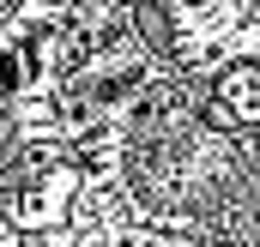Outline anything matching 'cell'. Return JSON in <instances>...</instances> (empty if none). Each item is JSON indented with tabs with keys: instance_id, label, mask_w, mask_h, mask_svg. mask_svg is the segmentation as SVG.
I'll list each match as a JSON object with an SVG mask.
<instances>
[{
	"instance_id": "cell-1",
	"label": "cell",
	"mask_w": 260,
	"mask_h": 247,
	"mask_svg": "<svg viewBox=\"0 0 260 247\" xmlns=\"http://www.w3.org/2000/svg\"><path fill=\"white\" fill-rule=\"evenodd\" d=\"M218 103H224V115L242 127H260V72L254 66H236V72H224V85H218Z\"/></svg>"
},
{
	"instance_id": "cell-2",
	"label": "cell",
	"mask_w": 260,
	"mask_h": 247,
	"mask_svg": "<svg viewBox=\"0 0 260 247\" xmlns=\"http://www.w3.org/2000/svg\"><path fill=\"white\" fill-rule=\"evenodd\" d=\"M67 193H73V175H67V169L55 175V181H37L24 199H18V223H30V229H37V223H55Z\"/></svg>"
},
{
	"instance_id": "cell-3",
	"label": "cell",
	"mask_w": 260,
	"mask_h": 247,
	"mask_svg": "<svg viewBox=\"0 0 260 247\" xmlns=\"http://www.w3.org/2000/svg\"><path fill=\"white\" fill-rule=\"evenodd\" d=\"M176 12H182V24H194V30H224V18H230V0H170Z\"/></svg>"
},
{
	"instance_id": "cell-4",
	"label": "cell",
	"mask_w": 260,
	"mask_h": 247,
	"mask_svg": "<svg viewBox=\"0 0 260 247\" xmlns=\"http://www.w3.org/2000/svg\"><path fill=\"white\" fill-rule=\"evenodd\" d=\"M30 6H61V0H30Z\"/></svg>"
},
{
	"instance_id": "cell-5",
	"label": "cell",
	"mask_w": 260,
	"mask_h": 247,
	"mask_svg": "<svg viewBox=\"0 0 260 247\" xmlns=\"http://www.w3.org/2000/svg\"><path fill=\"white\" fill-rule=\"evenodd\" d=\"M6 6H12V0H0V12H6Z\"/></svg>"
}]
</instances>
